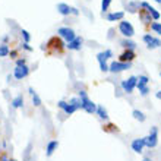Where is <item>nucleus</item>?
<instances>
[{
    "mask_svg": "<svg viewBox=\"0 0 161 161\" xmlns=\"http://www.w3.org/2000/svg\"><path fill=\"white\" fill-rule=\"evenodd\" d=\"M149 28H151V31H154L155 34L161 35V22H153V24L149 25Z\"/></svg>",
    "mask_w": 161,
    "mask_h": 161,
    "instance_id": "c756f323",
    "label": "nucleus"
},
{
    "mask_svg": "<svg viewBox=\"0 0 161 161\" xmlns=\"http://www.w3.org/2000/svg\"><path fill=\"white\" fill-rule=\"evenodd\" d=\"M12 76H13V75H8V78H6V79H8V82H10V79H12Z\"/></svg>",
    "mask_w": 161,
    "mask_h": 161,
    "instance_id": "c03bdc74",
    "label": "nucleus"
},
{
    "mask_svg": "<svg viewBox=\"0 0 161 161\" xmlns=\"http://www.w3.org/2000/svg\"><path fill=\"white\" fill-rule=\"evenodd\" d=\"M64 114H68V116H72L73 113H76L78 111V108L75 106H72V104H69V101H68V104H66V107H64Z\"/></svg>",
    "mask_w": 161,
    "mask_h": 161,
    "instance_id": "393cba45",
    "label": "nucleus"
},
{
    "mask_svg": "<svg viewBox=\"0 0 161 161\" xmlns=\"http://www.w3.org/2000/svg\"><path fill=\"white\" fill-rule=\"evenodd\" d=\"M151 18H153V21H158V19L161 18V13L158 12L157 9H155L154 12H151Z\"/></svg>",
    "mask_w": 161,
    "mask_h": 161,
    "instance_id": "4c0bfd02",
    "label": "nucleus"
},
{
    "mask_svg": "<svg viewBox=\"0 0 161 161\" xmlns=\"http://www.w3.org/2000/svg\"><path fill=\"white\" fill-rule=\"evenodd\" d=\"M57 148H59V141L57 139L48 141V142H47V147H46V155L47 157H51V155L57 151Z\"/></svg>",
    "mask_w": 161,
    "mask_h": 161,
    "instance_id": "4468645a",
    "label": "nucleus"
},
{
    "mask_svg": "<svg viewBox=\"0 0 161 161\" xmlns=\"http://www.w3.org/2000/svg\"><path fill=\"white\" fill-rule=\"evenodd\" d=\"M46 48L48 50V53H57V54H62L66 48V44H64L63 38H60L59 35L56 37H51L46 44Z\"/></svg>",
    "mask_w": 161,
    "mask_h": 161,
    "instance_id": "f03ea898",
    "label": "nucleus"
},
{
    "mask_svg": "<svg viewBox=\"0 0 161 161\" xmlns=\"http://www.w3.org/2000/svg\"><path fill=\"white\" fill-rule=\"evenodd\" d=\"M97 60H98V64H100V70L101 72H108V64H107V60H104L101 57V56H98L97 54Z\"/></svg>",
    "mask_w": 161,
    "mask_h": 161,
    "instance_id": "5701e85b",
    "label": "nucleus"
},
{
    "mask_svg": "<svg viewBox=\"0 0 161 161\" xmlns=\"http://www.w3.org/2000/svg\"><path fill=\"white\" fill-rule=\"evenodd\" d=\"M153 38H154V37H153V35H151V34H145L144 37H142V41H144L145 44H147V46H148L149 42L153 41Z\"/></svg>",
    "mask_w": 161,
    "mask_h": 161,
    "instance_id": "f704fd0d",
    "label": "nucleus"
},
{
    "mask_svg": "<svg viewBox=\"0 0 161 161\" xmlns=\"http://www.w3.org/2000/svg\"><path fill=\"white\" fill-rule=\"evenodd\" d=\"M56 9H57V13L62 15V16H69V15H72V6H69L68 3H57Z\"/></svg>",
    "mask_w": 161,
    "mask_h": 161,
    "instance_id": "ddd939ff",
    "label": "nucleus"
},
{
    "mask_svg": "<svg viewBox=\"0 0 161 161\" xmlns=\"http://www.w3.org/2000/svg\"><path fill=\"white\" fill-rule=\"evenodd\" d=\"M123 18H125V12L123 10H119V12H110L106 15V19L108 22H117V21H123Z\"/></svg>",
    "mask_w": 161,
    "mask_h": 161,
    "instance_id": "2eb2a0df",
    "label": "nucleus"
},
{
    "mask_svg": "<svg viewBox=\"0 0 161 161\" xmlns=\"http://www.w3.org/2000/svg\"><path fill=\"white\" fill-rule=\"evenodd\" d=\"M10 106H12V108H15V110L22 108V107H24V95H22V94H18L16 97L10 101Z\"/></svg>",
    "mask_w": 161,
    "mask_h": 161,
    "instance_id": "f3484780",
    "label": "nucleus"
},
{
    "mask_svg": "<svg viewBox=\"0 0 161 161\" xmlns=\"http://www.w3.org/2000/svg\"><path fill=\"white\" fill-rule=\"evenodd\" d=\"M120 46L123 47V50H126V48H129V50H135V48H136V42L132 41L130 38H123L122 41H120Z\"/></svg>",
    "mask_w": 161,
    "mask_h": 161,
    "instance_id": "6ab92c4d",
    "label": "nucleus"
},
{
    "mask_svg": "<svg viewBox=\"0 0 161 161\" xmlns=\"http://www.w3.org/2000/svg\"><path fill=\"white\" fill-rule=\"evenodd\" d=\"M21 47H22V50H25V51H30V53H31V51H32V50H34V48H32V47L30 46V42H24V41H22Z\"/></svg>",
    "mask_w": 161,
    "mask_h": 161,
    "instance_id": "c9c22d12",
    "label": "nucleus"
},
{
    "mask_svg": "<svg viewBox=\"0 0 161 161\" xmlns=\"http://www.w3.org/2000/svg\"><path fill=\"white\" fill-rule=\"evenodd\" d=\"M8 161H16V160H15V158H9Z\"/></svg>",
    "mask_w": 161,
    "mask_h": 161,
    "instance_id": "49530a36",
    "label": "nucleus"
},
{
    "mask_svg": "<svg viewBox=\"0 0 161 161\" xmlns=\"http://www.w3.org/2000/svg\"><path fill=\"white\" fill-rule=\"evenodd\" d=\"M95 114H97L101 120H108V113H107V110L104 108V106H101V104H97V110H95Z\"/></svg>",
    "mask_w": 161,
    "mask_h": 161,
    "instance_id": "a211bd4d",
    "label": "nucleus"
},
{
    "mask_svg": "<svg viewBox=\"0 0 161 161\" xmlns=\"http://www.w3.org/2000/svg\"><path fill=\"white\" fill-rule=\"evenodd\" d=\"M160 76H161V72H160Z\"/></svg>",
    "mask_w": 161,
    "mask_h": 161,
    "instance_id": "09e8293b",
    "label": "nucleus"
},
{
    "mask_svg": "<svg viewBox=\"0 0 161 161\" xmlns=\"http://www.w3.org/2000/svg\"><path fill=\"white\" fill-rule=\"evenodd\" d=\"M9 51H10V48L8 44H0V57H8Z\"/></svg>",
    "mask_w": 161,
    "mask_h": 161,
    "instance_id": "cd10ccee",
    "label": "nucleus"
},
{
    "mask_svg": "<svg viewBox=\"0 0 161 161\" xmlns=\"http://www.w3.org/2000/svg\"><path fill=\"white\" fill-rule=\"evenodd\" d=\"M26 64V59L25 57H18L15 60V66H25Z\"/></svg>",
    "mask_w": 161,
    "mask_h": 161,
    "instance_id": "72a5a7b5",
    "label": "nucleus"
},
{
    "mask_svg": "<svg viewBox=\"0 0 161 161\" xmlns=\"http://www.w3.org/2000/svg\"><path fill=\"white\" fill-rule=\"evenodd\" d=\"M149 84V78L147 75H139L138 76V85H148Z\"/></svg>",
    "mask_w": 161,
    "mask_h": 161,
    "instance_id": "473e14b6",
    "label": "nucleus"
},
{
    "mask_svg": "<svg viewBox=\"0 0 161 161\" xmlns=\"http://www.w3.org/2000/svg\"><path fill=\"white\" fill-rule=\"evenodd\" d=\"M82 42H84V38L79 37V35H76L75 40H72L70 42L66 44V48L70 50V51H80V48H82Z\"/></svg>",
    "mask_w": 161,
    "mask_h": 161,
    "instance_id": "9d476101",
    "label": "nucleus"
},
{
    "mask_svg": "<svg viewBox=\"0 0 161 161\" xmlns=\"http://www.w3.org/2000/svg\"><path fill=\"white\" fill-rule=\"evenodd\" d=\"M136 85H138V76H135V75H132V76H129L127 79H123L122 82H120V86H122L123 92H126V94L133 92V89L136 88Z\"/></svg>",
    "mask_w": 161,
    "mask_h": 161,
    "instance_id": "39448f33",
    "label": "nucleus"
},
{
    "mask_svg": "<svg viewBox=\"0 0 161 161\" xmlns=\"http://www.w3.org/2000/svg\"><path fill=\"white\" fill-rule=\"evenodd\" d=\"M141 9V2H129L127 3V12L129 13H136Z\"/></svg>",
    "mask_w": 161,
    "mask_h": 161,
    "instance_id": "412c9836",
    "label": "nucleus"
},
{
    "mask_svg": "<svg viewBox=\"0 0 161 161\" xmlns=\"http://www.w3.org/2000/svg\"><path fill=\"white\" fill-rule=\"evenodd\" d=\"M72 15H73V16H79V15H80V12H79V10H78L76 8H73V6H72Z\"/></svg>",
    "mask_w": 161,
    "mask_h": 161,
    "instance_id": "a19ab883",
    "label": "nucleus"
},
{
    "mask_svg": "<svg viewBox=\"0 0 161 161\" xmlns=\"http://www.w3.org/2000/svg\"><path fill=\"white\" fill-rule=\"evenodd\" d=\"M21 37H22V40H24V42H30L31 41V34L28 32L26 30H21Z\"/></svg>",
    "mask_w": 161,
    "mask_h": 161,
    "instance_id": "2f4dec72",
    "label": "nucleus"
},
{
    "mask_svg": "<svg viewBox=\"0 0 161 161\" xmlns=\"http://www.w3.org/2000/svg\"><path fill=\"white\" fill-rule=\"evenodd\" d=\"M10 41V35H3L2 37V44H8Z\"/></svg>",
    "mask_w": 161,
    "mask_h": 161,
    "instance_id": "ea45409f",
    "label": "nucleus"
},
{
    "mask_svg": "<svg viewBox=\"0 0 161 161\" xmlns=\"http://www.w3.org/2000/svg\"><path fill=\"white\" fill-rule=\"evenodd\" d=\"M9 57L12 60H16L18 57H19V53H18V50H10L9 51Z\"/></svg>",
    "mask_w": 161,
    "mask_h": 161,
    "instance_id": "e433bc0d",
    "label": "nucleus"
},
{
    "mask_svg": "<svg viewBox=\"0 0 161 161\" xmlns=\"http://www.w3.org/2000/svg\"><path fill=\"white\" fill-rule=\"evenodd\" d=\"M154 2H157V3H160V4H161V0H154Z\"/></svg>",
    "mask_w": 161,
    "mask_h": 161,
    "instance_id": "de8ad7c7",
    "label": "nucleus"
},
{
    "mask_svg": "<svg viewBox=\"0 0 161 161\" xmlns=\"http://www.w3.org/2000/svg\"><path fill=\"white\" fill-rule=\"evenodd\" d=\"M31 69L28 68V66H15V69H13V78L16 80H22L25 79V78H28V75H30Z\"/></svg>",
    "mask_w": 161,
    "mask_h": 161,
    "instance_id": "6e6552de",
    "label": "nucleus"
},
{
    "mask_svg": "<svg viewBox=\"0 0 161 161\" xmlns=\"http://www.w3.org/2000/svg\"><path fill=\"white\" fill-rule=\"evenodd\" d=\"M132 68V63H125V62H119V60H114L108 64V72L111 73H120L125 72V70H129Z\"/></svg>",
    "mask_w": 161,
    "mask_h": 161,
    "instance_id": "423d86ee",
    "label": "nucleus"
},
{
    "mask_svg": "<svg viewBox=\"0 0 161 161\" xmlns=\"http://www.w3.org/2000/svg\"><path fill=\"white\" fill-rule=\"evenodd\" d=\"M138 15H139V21L144 24V25H147V26H149L151 24H153V18H151V13H148L145 9H142L141 8L139 10H138Z\"/></svg>",
    "mask_w": 161,
    "mask_h": 161,
    "instance_id": "9b49d317",
    "label": "nucleus"
},
{
    "mask_svg": "<svg viewBox=\"0 0 161 161\" xmlns=\"http://www.w3.org/2000/svg\"><path fill=\"white\" fill-rule=\"evenodd\" d=\"M78 97L80 98V110L86 111L88 114H94L95 110H97V104L88 97V94L85 89H80L79 91V95Z\"/></svg>",
    "mask_w": 161,
    "mask_h": 161,
    "instance_id": "f257e3e1",
    "label": "nucleus"
},
{
    "mask_svg": "<svg viewBox=\"0 0 161 161\" xmlns=\"http://www.w3.org/2000/svg\"><path fill=\"white\" fill-rule=\"evenodd\" d=\"M160 46H161V40L157 38V37H154L153 41H151L148 46H147V48H149V50H154V48H158Z\"/></svg>",
    "mask_w": 161,
    "mask_h": 161,
    "instance_id": "b1692460",
    "label": "nucleus"
},
{
    "mask_svg": "<svg viewBox=\"0 0 161 161\" xmlns=\"http://www.w3.org/2000/svg\"><path fill=\"white\" fill-rule=\"evenodd\" d=\"M111 2H113V0H101V13H103V15L108 12Z\"/></svg>",
    "mask_w": 161,
    "mask_h": 161,
    "instance_id": "a878e982",
    "label": "nucleus"
},
{
    "mask_svg": "<svg viewBox=\"0 0 161 161\" xmlns=\"http://www.w3.org/2000/svg\"><path fill=\"white\" fill-rule=\"evenodd\" d=\"M145 141V147L147 148H155L158 144V127L157 126H153L149 133L144 138Z\"/></svg>",
    "mask_w": 161,
    "mask_h": 161,
    "instance_id": "7ed1b4c3",
    "label": "nucleus"
},
{
    "mask_svg": "<svg viewBox=\"0 0 161 161\" xmlns=\"http://www.w3.org/2000/svg\"><path fill=\"white\" fill-rule=\"evenodd\" d=\"M136 88L139 89V94L142 95V97H147L149 94V88L148 85H136Z\"/></svg>",
    "mask_w": 161,
    "mask_h": 161,
    "instance_id": "c85d7f7f",
    "label": "nucleus"
},
{
    "mask_svg": "<svg viewBox=\"0 0 161 161\" xmlns=\"http://www.w3.org/2000/svg\"><path fill=\"white\" fill-rule=\"evenodd\" d=\"M98 56H101L103 59L104 60H110L111 57H113V50H110V48H108V50H104V51H100V53H98Z\"/></svg>",
    "mask_w": 161,
    "mask_h": 161,
    "instance_id": "bb28decb",
    "label": "nucleus"
},
{
    "mask_svg": "<svg viewBox=\"0 0 161 161\" xmlns=\"http://www.w3.org/2000/svg\"><path fill=\"white\" fill-rule=\"evenodd\" d=\"M136 59V51L135 50H123L119 56V62H125V63H132L133 60Z\"/></svg>",
    "mask_w": 161,
    "mask_h": 161,
    "instance_id": "1a4fd4ad",
    "label": "nucleus"
},
{
    "mask_svg": "<svg viewBox=\"0 0 161 161\" xmlns=\"http://www.w3.org/2000/svg\"><path fill=\"white\" fill-rule=\"evenodd\" d=\"M103 130L107 132V133H117L119 126L114 125V123H106V125H103Z\"/></svg>",
    "mask_w": 161,
    "mask_h": 161,
    "instance_id": "aec40b11",
    "label": "nucleus"
},
{
    "mask_svg": "<svg viewBox=\"0 0 161 161\" xmlns=\"http://www.w3.org/2000/svg\"><path fill=\"white\" fill-rule=\"evenodd\" d=\"M57 35H59L60 38H63L66 42H70L72 40H75L76 32L72 28H69V26H60L59 30H57Z\"/></svg>",
    "mask_w": 161,
    "mask_h": 161,
    "instance_id": "0eeeda50",
    "label": "nucleus"
},
{
    "mask_svg": "<svg viewBox=\"0 0 161 161\" xmlns=\"http://www.w3.org/2000/svg\"><path fill=\"white\" fill-rule=\"evenodd\" d=\"M119 32L125 37V38H132L135 35V28L129 21H120L119 22Z\"/></svg>",
    "mask_w": 161,
    "mask_h": 161,
    "instance_id": "20e7f679",
    "label": "nucleus"
},
{
    "mask_svg": "<svg viewBox=\"0 0 161 161\" xmlns=\"http://www.w3.org/2000/svg\"><path fill=\"white\" fill-rule=\"evenodd\" d=\"M28 92H30V95H31V101H32V106H34V107H41L42 100H41V97H40L38 94L34 91V88H28Z\"/></svg>",
    "mask_w": 161,
    "mask_h": 161,
    "instance_id": "dca6fc26",
    "label": "nucleus"
},
{
    "mask_svg": "<svg viewBox=\"0 0 161 161\" xmlns=\"http://www.w3.org/2000/svg\"><path fill=\"white\" fill-rule=\"evenodd\" d=\"M155 97H157L158 100H161V91H158V92H155Z\"/></svg>",
    "mask_w": 161,
    "mask_h": 161,
    "instance_id": "37998d69",
    "label": "nucleus"
},
{
    "mask_svg": "<svg viewBox=\"0 0 161 161\" xmlns=\"http://www.w3.org/2000/svg\"><path fill=\"white\" fill-rule=\"evenodd\" d=\"M130 148H132V151H135L136 154H141L145 148L144 138H136V139H133L132 141V144H130Z\"/></svg>",
    "mask_w": 161,
    "mask_h": 161,
    "instance_id": "f8f14e48",
    "label": "nucleus"
},
{
    "mask_svg": "<svg viewBox=\"0 0 161 161\" xmlns=\"http://www.w3.org/2000/svg\"><path fill=\"white\" fill-rule=\"evenodd\" d=\"M69 104H72V106L76 107L78 110H80V98L79 97H72L69 100Z\"/></svg>",
    "mask_w": 161,
    "mask_h": 161,
    "instance_id": "7c9ffc66",
    "label": "nucleus"
},
{
    "mask_svg": "<svg viewBox=\"0 0 161 161\" xmlns=\"http://www.w3.org/2000/svg\"><path fill=\"white\" fill-rule=\"evenodd\" d=\"M132 116H133V119L138 120V122H141V123H144L145 120H147V116H145L141 110H138V108H135V110L132 111Z\"/></svg>",
    "mask_w": 161,
    "mask_h": 161,
    "instance_id": "4be33fe9",
    "label": "nucleus"
},
{
    "mask_svg": "<svg viewBox=\"0 0 161 161\" xmlns=\"http://www.w3.org/2000/svg\"><path fill=\"white\" fill-rule=\"evenodd\" d=\"M66 104H68V101H64V100H60V101L57 103V107H59L60 110H64V107H66Z\"/></svg>",
    "mask_w": 161,
    "mask_h": 161,
    "instance_id": "58836bf2",
    "label": "nucleus"
},
{
    "mask_svg": "<svg viewBox=\"0 0 161 161\" xmlns=\"http://www.w3.org/2000/svg\"><path fill=\"white\" fill-rule=\"evenodd\" d=\"M9 157L6 155V154H0V161H8Z\"/></svg>",
    "mask_w": 161,
    "mask_h": 161,
    "instance_id": "79ce46f5",
    "label": "nucleus"
},
{
    "mask_svg": "<svg viewBox=\"0 0 161 161\" xmlns=\"http://www.w3.org/2000/svg\"><path fill=\"white\" fill-rule=\"evenodd\" d=\"M142 161H153V160H151V158H148V157H145V158H144V160H142Z\"/></svg>",
    "mask_w": 161,
    "mask_h": 161,
    "instance_id": "a18cd8bd",
    "label": "nucleus"
}]
</instances>
